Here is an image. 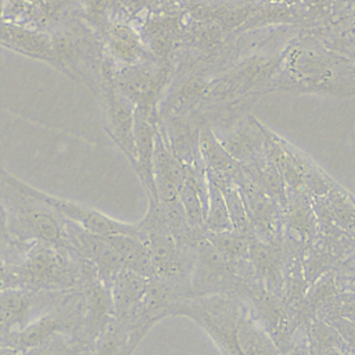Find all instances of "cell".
<instances>
[{
    "mask_svg": "<svg viewBox=\"0 0 355 355\" xmlns=\"http://www.w3.org/2000/svg\"><path fill=\"white\" fill-rule=\"evenodd\" d=\"M0 182L4 187L3 198L11 209L17 233L26 234L40 243H49L58 247L67 245L68 227L65 219L47 202L40 200L33 187L24 182L0 172Z\"/></svg>",
    "mask_w": 355,
    "mask_h": 355,
    "instance_id": "6da1fadb",
    "label": "cell"
},
{
    "mask_svg": "<svg viewBox=\"0 0 355 355\" xmlns=\"http://www.w3.org/2000/svg\"><path fill=\"white\" fill-rule=\"evenodd\" d=\"M25 286L35 288H60L76 283L78 273L61 247L39 243L33 245L17 265Z\"/></svg>",
    "mask_w": 355,
    "mask_h": 355,
    "instance_id": "7a4b0ae2",
    "label": "cell"
},
{
    "mask_svg": "<svg viewBox=\"0 0 355 355\" xmlns=\"http://www.w3.org/2000/svg\"><path fill=\"white\" fill-rule=\"evenodd\" d=\"M101 75L110 133L118 146L135 162V114L132 103L118 90L114 82V69L108 61L103 62Z\"/></svg>",
    "mask_w": 355,
    "mask_h": 355,
    "instance_id": "3957f363",
    "label": "cell"
},
{
    "mask_svg": "<svg viewBox=\"0 0 355 355\" xmlns=\"http://www.w3.org/2000/svg\"><path fill=\"white\" fill-rule=\"evenodd\" d=\"M35 194L47 202L51 208H54L65 220H71L75 223L78 227L97 236H108V234H118V233H125V234H139V227L133 225H128L119 220H115L100 211H96L93 208L67 201L58 197L49 196L46 193H42L36 189Z\"/></svg>",
    "mask_w": 355,
    "mask_h": 355,
    "instance_id": "277c9868",
    "label": "cell"
},
{
    "mask_svg": "<svg viewBox=\"0 0 355 355\" xmlns=\"http://www.w3.org/2000/svg\"><path fill=\"white\" fill-rule=\"evenodd\" d=\"M82 279L87 313V336L90 340H96V337L111 323L114 315L111 290L110 286L97 276L96 269L87 261L82 268Z\"/></svg>",
    "mask_w": 355,
    "mask_h": 355,
    "instance_id": "5b68a950",
    "label": "cell"
},
{
    "mask_svg": "<svg viewBox=\"0 0 355 355\" xmlns=\"http://www.w3.org/2000/svg\"><path fill=\"white\" fill-rule=\"evenodd\" d=\"M72 326L69 318L61 312L49 311L29 322L15 333H11L10 345L17 351H28L55 333H68Z\"/></svg>",
    "mask_w": 355,
    "mask_h": 355,
    "instance_id": "8992f818",
    "label": "cell"
},
{
    "mask_svg": "<svg viewBox=\"0 0 355 355\" xmlns=\"http://www.w3.org/2000/svg\"><path fill=\"white\" fill-rule=\"evenodd\" d=\"M146 282L143 276L128 269H121L110 283L114 315L119 320L129 319L146 293Z\"/></svg>",
    "mask_w": 355,
    "mask_h": 355,
    "instance_id": "52a82bcc",
    "label": "cell"
},
{
    "mask_svg": "<svg viewBox=\"0 0 355 355\" xmlns=\"http://www.w3.org/2000/svg\"><path fill=\"white\" fill-rule=\"evenodd\" d=\"M0 44L25 55L53 62L49 35L0 21Z\"/></svg>",
    "mask_w": 355,
    "mask_h": 355,
    "instance_id": "ba28073f",
    "label": "cell"
},
{
    "mask_svg": "<svg viewBox=\"0 0 355 355\" xmlns=\"http://www.w3.org/2000/svg\"><path fill=\"white\" fill-rule=\"evenodd\" d=\"M36 302L25 288L0 291V329L15 333L39 315H35Z\"/></svg>",
    "mask_w": 355,
    "mask_h": 355,
    "instance_id": "9c48e42d",
    "label": "cell"
},
{
    "mask_svg": "<svg viewBox=\"0 0 355 355\" xmlns=\"http://www.w3.org/2000/svg\"><path fill=\"white\" fill-rule=\"evenodd\" d=\"M104 35L110 54L123 67L139 64L143 60L144 50L140 37L126 22L111 21Z\"/></svg>",
    "mask_w": 355,
    "mask_h": 355,
    "instance_id": "30bf717a",
    "label": "cell"
},
{
    "mask_svg": "<svg viewBox=\"0 0 355 355\" xmlns=\"http://www.w3.org/2000/svg\"><path fill=\"white\" fill-rule=\"evenodd\" d=\"M110 245L115 250L121 259L123 269L132 270L141 276L150 275L153 272V263L144 240L139 234H108L103 236Z\"/></svg>",
    "mask_w": 355,
    "mask_h": 355,
    "instance_id": "8fae6325",
    "label": "cell"
},
{
    "mask_svg": "<svg viewBox=\"0 0 355 355\" xmlns=\"http://www.w3.org/2000/svg\"><path fill=\"white\" fill-rule=\"evenodd\" d=\"M82 345L68 333H55L42 344L24 351V355H82Z\"/></svg>",
    "mask_w": 355,
    "mask_h": 355,
    "instance_id": "7c38bea8",
    "label": "cell"
},
{
    "mask_svg": "<svg viewBox=\"0 0 355 355\" xmlns=\"http://www.w3.org/2000/svg\"><path fill=\"white\" fill-rule=\"evenodd\" d=\"M96 349L93 355H121L123 351V343L121 331L115 324H108L96 337Z\"/></svg>",
    "mask_w": 355,
    "mask_h": 355,
    "instance_id": "4fadbf2b",
    "label": "cell"
},
{
    "mask_svg": "<svg viewBox=\"0 0 355 355\" xmlns=\"http://www.w3.org/2000/svg\"><path fill=\"white\" fill-rule=\"evenodd\" d=\"M85 12L90 24L104 33L111 22L108 21L112 12L111 0H85Z\"/></svg>",
    "mask_w": 355,
    "mask_h": 355,
    "instance_id": "5bb4252c",
    "label": "cell"
},
{
    "mask_svg": "<svg viewBox=\"0 0 355 355\" xmlns=\"http://www.w3.org/2000/svg\"><path fill=\"white\" fill-rule=\"evenodd\" d=\"M24 279L19 273L18 266L0 263V291L10 288H24Z\"/></svg>",
    "mask_w": 355,
    "mask_h": 355,
    "instance_id": "9a60e30c",
    "label": "cell"
},
{
    "mask_svg": "<svg viewBox=\"0 0 355 355\" xmlns=\"http://www.w3.org/2000/svg\"><path fill=\"white\" fill-rule=\"evenodd\" d=\"M154 3L155 0H111L112 11H121V14L126 15H133Z\"/></svg>",
    "mask_w": 355,
    "mask_h": 355,
    "instance_id": "2e32d148",
    "label": "cell"
},
{
    "mask_svg": "<svg viewBox=\"0 0 355 355\" xmlns=\"http://www.w3.org/2000/svg\"><path fill=\"white\" fill-rule=\"evenodd\" d=\"M0 355H24V354H19V352H18L17 349H14V348L0 345Z\"/></svg>",
    "mask_w": 355,
    "mask_h": 355,
    "instance_id": "e0dca14e",
    "label": "cell"
},
{
    "mask_svg": "<svg viewBox=\"0 0 355 355\" xmlns=\"http://www.w3.org/2000/svg\"><path fill=\"white\" fill-rule=\"evenodd\" d=\"M4 227H6V212H4V208L0 202V234L4 233Z\"/></svg>",
    "mask_w": 355,
    "mask_h": 355,
    "instance_id": "ac0fdd59",
    "label": "cell"
},
{
    "mask_svg": "<svg viewBox=\"0 0 355 355\" xmlns=\"http://www.w3.org/2000/svg\"><path fill=\"white\" fill-rule=\"evenodd\" d=\"M0 15H1V3H0Z\"/></svg>",
    "mask_w": 355,
    "mask_h": 355,
    "instance_id": "d6986e66",
    "label": "cell"
}]
</instances>
